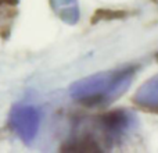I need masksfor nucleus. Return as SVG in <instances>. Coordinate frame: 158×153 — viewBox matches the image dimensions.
I'll return each instance as SVG.
<instances>
[{
	"label": "nucleus",
	"mask_w": 158,
	"mask_h": 153,
	"mask_svg": "<svg viewBox=\"0 0 158 153\" xmlns=\"http://www.w3.org/2000/svg\"><path fill=\"white\" fill-rule=\"evenodd\" d=\"M135 117L128 110H115L100 117L78 123L64 149L72 152H98L122 142L132 131Z\"/></svg>",
	"instance_id": "f257e3e1"
},
{
	"label": "nucleus",
	"mask_w": 158,
	"mask_h": 153,
	"mask_svg": "<svg viewBox=\"0 0 158 153\" xmlns=\"http://www.w3.org/2000/svg\"><path fill=\"white\" fill-rule=\"evenodd\" d=\"M136 68L133 66L112 71L98 72L74 82L69 95L77 103L87 107H100L115 102L131 88Z\"/></svg>",
	"instance_id": "f03ea898"
},
{
	"label": "nucleus",
	"mask_w": 158,
	"mask_h": 153,
	"mask_svg": "<svg viewBox=\"0 0 158 153\" xmlns=\"http://www.w3.org/2000/svg\"><path fill=\"white\" fill-rule=\"evenodd\" d=\"M10 125L24 142L29 143L38 135L40 127V111L33 106L18 104L10 113Z\"/></svg>",
	"instance_id": "7ed1b4c3"
},
{
	"label": "nucleus",
	"mask_w": 158,
	"mask_h": 153,
	"mask_svg": "<svg viewBox=\"0 0 158 153\" xmlns=\"http://www.w3.org/2000/svg\"><path fill=\"white\" fill-rule=\"evenodd\" d=\"M135 103L143 109L158 111V75L147 79L137 89L135 95Z\"/></svg>",
	"instance_id": "20e7f679"
},
{
	"label": "nucleus",
	"mask_w": 158,
	"mask_h": 153,
	"mask_svg": "<svg viewBox=\"0 0 158 153\" xmlns=\"http://www.w3.org/2000/svg\"><path fill=\"white\" fill-rule=\"evenodd\" d=\"M54 13L61 21L67 24H77L79 20V4L78 0H52Z\"/></svg>",
	"instance_id": "39448f33"
},
{
	"label": "nucleus",
	"mask_w": 158,
	"mask_h": 153,
	"mask_svg": "<svg viewBox=\"0 0 158 153\" xmlns=\"http://www.w3.org/2000/svg\"><path fill=\"white\" fill-rule=\"evenodd\" d=\"M0 2H4V0H0Z\"/></svg>",
	"instance_id": "423d86ee"
}]
</instances>
